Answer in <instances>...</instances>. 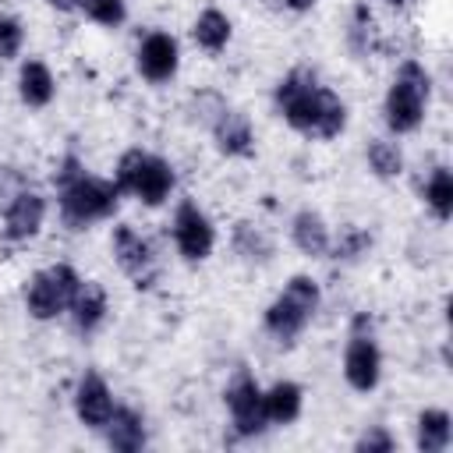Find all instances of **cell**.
I'll list each match as a JSON object with an SVG mask.
<instances>
[{"label": "cell", "instance_id": "obj_14", "mask_svg": "<svg viewBox=\"0 0 453 453\" xmlns=\"http://www.w3.org/2000/svg\"><path fill=\"white\" fill-rule=\"evenodd\" d=\"M209 131L223 156H251V149H255V127H251L248 113H241V110L226 106Z\"/></svg>", "mask_w": 453, "mask_h": 453}, {"label": "cell", "instance_id": "obj_31", "mask_svg": "<svg viewBox=\"0 0 453 453\" xmlns=\"http://www.w3.org/2000/svg\"><path fill=\"white\" fill-rule=\"evenodd\" d=\"M81 173H85V163H81L74 152H67V156L57 163V170H53V184H57V191L67 188V184H74Z\"/></svg>", "mask_w": 453, "mask_h": 453}, {"label": "cell", "instance_id": "obj_13", "mask_svg": "<svg viewBox=\"0 0 453 453\" xmlns=\"http://www.w3.org/2000/svg\"><path fill=\"white\" fill-rule=\"evenodd\" d=\"M110 311V297H106V287L99 280H81V287L74 290L71 304H67V315L74 322L78 333H96L103 326Z\"/></svg>", "mask_w": 453, "mask_h": 453}, {"label": "cell", "instance_id": "obj_18", "mask_svg": "<svg viewBox=\"0 0 453 453\" xmlns=\"http://www.w3.org/2000/svg\"><path fill=\"white\" fill-rule=\"evenodd\" d=\"M103 432H106V446L117 453H134L145 446V418L134 407H113Z\"/></svg>", "mask_w": 453, "mask_h": 453}, {"label": "cell", "instance_id": "obj_4", "mask_svg": "<svg viewBox=\"0 0 453 453\" xmlns=\"http://www.w3.org/2000/svg\"><path fill=\"white\" fill-rule=\"evenodd\" d=\"M273 99H276L280 117H283L294 131L315 134L319 117H322V99H326V85H319L315 71H308V67L287 71V74L280 78Z\"/></svg>", "mask_w": 453, "mask_h": 453}, {"label": "cell", "instance_id": "obj_2", "mask_svg": "<svg viewBox=\"0 0 453 453\" xmlns=\"http://www.w3.org/2000/svg\"><path fill=\"white\" fill-rule=\"evenodd\" d=\"M319 301H322V290H319V280L297 273L287 280V287L276 294V301L265 308V333L276 340V343H294L304 326L311 322V315L319 311Z\"/></svg>", "mask_w": 453, "mask_h": 453}, {"label": "cell", "instance_id": "obj_3", "mask_svg": "<svg viewBox=\"0 0 453 453\" xmlns=\"http://www.w3.org/2000/svg\"><path fill=\"white\" fill-rule=\"evenodd\" d=\"M57 205H60V219L67 230H85L99 219H110L120 205V191L113 180L81 173L74 184L57 191Z\"/></svg>", "mask_w": 453, "mask_h": 453}, {"label": "cell", "instance_id": "obj_12", "mask_svg": "<svg viewBox=\"0 0 453 453\" xmlns=\"http://www.w3.org/2000/svg\"><path fill=\"white\" fill-rule=\"evenodd\" d=\"M117 400H113V389L106 386V379L99 372H85L74 386V414L85 428H103L113 414Z\"/></svg>", "mask_w": 453, "mask_h": 453}, {"label": "cell", "instance_id": "obj_23", "mask_svg": "<svg viewBox=\"0 0 453 453\" xmlns=\"http://www.w3.org/2000/svg\"><path fill=\"white\" fill-rule=\"evenodd\" d=\"M425 205L442 223L453 216V173H449V166H435L432 177L425 180Z\"/></svg>", "mask_w": 453, "mask_h": 453}, {"label": "cell", "instance_id": "obj_30", "mask_svg": "<svg viewBox=\"0 0 453 453\" xmlns=\"http://www.w3.org/2000/svg\"><path fill=\"white\" fill-rule=\"evenodd\" d=\"M393 446H396V439H393L382 425H372V428H368V432H361V435H357V442H354V449H357V453H389Z\"/></svg>", "mask_w": 453, "mask_h": 453}, {"label": "cell", "instance_id": "obj_8", "mask_svg": "<svg viewBox=\"0 0 453 453\" xmlns=\"http://www.w3.org/2000/svg\"><path fill=\"white\" fill-rule=\"evenodd\" d=\"M223 403H226V411H230V425H234L237 435L251 439V435L265 432L269 421H265V411H262V386H258L248 372H237V375L226 382Z\"/></svg>", "mask_w": 453, "mask_h": 453}, {"label": "cell", "instance_id": "obj_26", "mask_svg": "<svg viewBox=\"0 0 453 453\" xmlns=\"http://www.w3.org/2000/svg\"><path fill=\"white\" fill-rule=\"evenodd\" d=\"M372 248V234L368 230H361V226H343L340 234H336V241H329V251H333V258H343V262H354L357 255H365Z\"/></svg>", "mask_w": 453, "mask_h": 453}, {"label": "cell", "instance_id": "obj_1", "mask_svg": "<svg viewBox=\"0 0 453 453\" xmlns=\"http://www.w3.org/2000/svg\"><path fill=\"white\" fill-rule=\"evenodd\" d=\"M432 96V74L425 71V64L418 60H403L393 74V85L386 92V127L393 134H411L421 127L425 120V106Z\"/></svg>", "mask_w": 453, "mask_h": 453}, {"label": "cell", "instance_id": "obj_7", "mask_svg": "<svg viewBox=\"0 0 453 453\" xmlns=\"http://www.w3.org/2000/svg\"><path fill=\"white\" fill-rule=\"evenodd\" d=\"M170 234H173V244H177L184 262H205L212 255V248H216V226L191 198H184L173 209Z\"/></svg>", "mask_w": 453, "mask_h": 453}, {"label": "cell", "instance_id": "obj_6", "mask_svg": "<svg viewBox=\"0 0 453 453\" xmlns=\"http://www.w3.org/2000/svg\"><path fill=\"white\" fill-rule=\"evenodd\" d=\"M343 379L357 393H372L382 379V354L372 336V319L365 311L354 315V322H350V340L343 350Z\"/></svg>", "mask_w": 453, "mask_h": 453}, {"label": "cell", "instance_id": "obj_5", "mask_svg": "<svg viewBox=\"0 0 453 453\" xmlns=\"http://www.w3.org/2000/svg\"><path fill=\"white\" fill-rule=\"evenodd\" d=\"M78 287H81V276L67 262H57L50 269H39L25 283V311L32 319H39V322H50V319H57V315L67 311V304H71V297H74Z\"/></svg>", "mask_w": 453, "mask_h": 453}, {"label": "cell", "instance_id": "obj_20", "mask_svg": "<svg viewBox=\"0 0 453 453\" xmlns=\"http://www.w3.org/2000/svg\"><path fill=\"white\" fill-rule=\"evenodd\" d=\"M414 432H418L414 442H418L421 453H442L449 446V439H453V421H449V414L442 407H428V411L418 414V428Z\"/></svg>", "mask_w": 453, "mask_h": 453}, {"label": "cell", "instance_id": "obj_11", "mask_svg": "<svg viewBox=\"0 0 453 453\" xmlns=\"http://www.w3.org/2000/svg\"><path fill=\"white\" fill-rule=\"evenodd\" d=\"M46 223V198L32 188H18L4 209V237L7 241H28Z\"/></svg>", "mask_w": 453, "mask_h": 453}, {"label": "cell", "instance_id": "obj_25", "mask_svg": "<svg viewBox=\"0 0 453 453\" xmlns=\"http://www.w3.org/2000/svg\"><path fill=\"white\" fill-rule=\"evenodd\" d=\"M343 127H347V103L333 92V88H326V99H322V117H319V127H315V138H336V134H343Z\"/></svg>", "mask_w": 453, "mask_h": 453}, {"label": "cell", "instance_id": "obj_27", "mask_svg": "<svg viewBox=\"0 0 453 453\" xmlns=\"http://www.w3.org/2000/svg\"><path fill=\"white\" fill-rule=\"evenodd\" d=\"M78 7L85 11L88 21H96L103 28H120L127 21V4L124 0H81Z\"/></svg>", "mask_w": 453, "mask_h": 453}, {"label": "cell", "instance_id": "obj_22", "mask_svg": "<svg viewBox=\"0 0 453 453\" xmlns=\"http://www.w3.org/2000/svg\"><path fill=\"white\" fill-rule=\"evenodd\" d=\"M365 159H368V170L379 177V180H393L403 173V152L396 142L389 138H372L368 149H365Z\"/></svg>", "mask_w": 453, "mask_h": 453}, {"label": "cell", "instance_id": "obj_24", "mask_svg": "<svg viewBox=\"0 0 453 453\" xmlns=\"http://www.w3.org/2000/svg\"><path fill=\"white\" fill-rule=\"evenodd\" d=\"M234 251H237L244 262H269V258H273V241L265 237L262 226L241 219V223L234 226Z\"/></svg>", "mask_w": 453, "mask_h": 453}, {"label": "cell", "instance_id": "obj_28", "mask_svg": "<svg viewBox=\"0 0 453 453\" xmlns=\"http://www.w3.org/2000/svg\"><path fill=\"white\" fill-rule=\"evenodd\" d=\"M145 149H127V152H120V159H117V170H113V184H117V191L120 195H131V188H134V180H138V173H142V166H145Z\"/></svg>", "mask_w": 453, "mask_h": 453}, {"label": "cell", "instance_id": "obj_9", "mask_svg": "<svg viewBox=\"0 0 453 453\" xmlns=\"http://www.w3.org/2000/svg\"><path fill=\"white\" fill-rule=\"evenodd\" d=\"M110 251H113V262L120 265V273H127L138 290L152 287V280H156V255H152V244L131 223H117L113 226Z\"/></svg>", "mask_w": 453, "mask_h": 453}, {"label": "cell", "instance_id": "obj_17", "mask_svg": "<svg viewBox=\"0 0 453 453\" xmlns=\"http://www.w3.org/2000/svg\"><path fill=\"white\" fill-rule=\"evenodd\" d=\"M262 411L269 425H290L304 411V389L290 379H280L269 389H262Z\"/></svg>", "mask_w": 453, "mask_h": 453}, {"label": "cell", "instance_id": "obj_29", "mask_svg": "<svg viewBox=\"0 0 453 453\" xmlns=\"http://www.w3.org/2000/svg\"><path fill=\"white\" fill-rule=\"evenodd\" d=\"M25 46V25L14 14H0V60H14Z\"/></svg>", "mask_w": 453, "mask_h": 453}, {"label": "cell", "instance_id": "obj_15", "mask_svg": "<svg viewBox=\"0 0 453 453\" xmlns=\"http://www.w3.org/2000/svg\"><path fill=\"white\" fill-rule=\"evenodd\" d=\"M173 184H177V173H173V166L163 159V156H145V166H142V173H138V180H134V188H131V195L142 202V205H163L166 198H170V191H173Z\"/></svg>", "mask_w": 453, "mask_h": 453}, {"label": "cell", "instance_id": "obj_10", "mask_svg": "<svg viewBox=\"0 0 453 453\" xmlns=\"http://www.w3.org/2000/svg\"><path fill=\"white\" fill-rule=\"evenodd\" d=\"M134 64H138V74H142L145 81L163 85V81H170V78L177 74V67H180V46H177V39H173L170 32L156 28V32L142 35L138 53H134Z\"/></svg>", "mask_w": 453, "mask_h": 453}, {"label": "cell", "instance_id": "obj_34", "mask_svg": "<svg viewBox=\"0 0 453 453\" xmlns=\"http://www.w3.org/2000/svg\"><path fill=\"white\" fill-rule=\"evenodd\" d=\"M386 4H389V7H403L407 0H386Z\"/></svg>", "mask_w": 453, "mask_h": 453}, {"label": "cell", "instance_id": "obj_19", "mask_svg": "<svg viewBox=\"0 0 453 453\" xmlns=\"http://www.w3.org/2000/svg\"><path fill=\"white\" fill-rule=\"evenodd\" d=\"M18 96H21V103L25 106H50L53 103V96H57V78H53V71L42 64V60H25L21 64V71H18Z\"/></svg>", "mask_w": 453, "mask_h": 453}, {"label": "cell", "instance_id": "obj_32", "mask_svg": "<svg viewBox=\"0 0 453 453\" xmlns=\"http://www.w3.org/2000/svg\"><path fill=\"white\" fill-rule=\"evenodd\" d=\"M290 11H297V14H304V11H311L315 7V0H283Z\"/></svg>", "mask_w": 453, "mask_h": 453}, {"label": "cell", "instance_id": "obj_16", "mask_svg": "<svg viewBox=\"0 0 453 453\" xmlns=\"http://www.w3.org/2000/svg\"><path fill=\"white\" fill-rule=\"evenodd\" d=\"M290 241H294L297 251H304L308 258H326L333 234H329V223L322 219V212L301 209V212H294V219H290Z\"/></svg>", "mask_w": 453, "mask_h": 453}, {"label": "cell", "instance_id": "obj_33", "mask_svg": "<svg viewBox=\"0 0 453 453\" xmlns=\"http://www.w3.org/2000/svg\"><path fill=\"white\" fill-rule=\"evenodd\" d=\"M46 4H50L53 11H74V7L81 4V0H46Z\"/></svg>", "mask_w": 453, "mask_h": 453}, {"label": "cell", "instance_id": "obj_21", "mask_svg": "<svg viewBox=\"0 0 453 453\" xmlns=\"http://www.w3.org/2000/svg\"><path fill=\"white\" fill-rule=\"evenodd\" d=\"M191 35H195V42H198L205 53H219V50H226V42H230V35H234V25H230V18H226L219 7H205V11L195 18Z\"/></svg>", "mask_w": 453, "mask_h": 453}]
</instances>
